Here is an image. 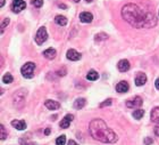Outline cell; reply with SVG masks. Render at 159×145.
<instances>
[{
    "mask_svg": "<svg viewBox=\"0 0 159 145\" xmlns=\"http://www.w3.org/2000/svg\"><path fill=\"white\" fill-rule=\"evenodd\" d=\"M66 57L71 61H78V60H81V54L76 52L75 49H69V50H67Z\"/></svg>",
    "mask_w": 159,
    "mask_h": 145,
    "instance_id": "9",
    "label": "cell"
},
{
    "mask_svg": "<svg viewBox=\"0 0 159 145\" xmlns=\"http://www.w3.org/2000/svg\"><path fill=\"white\" fill-rule=\"evenodd\" d=\"M44 105H46L47 109L49 110H58L60 108V104L56 102V101H51V99H47Z\"/></svg>",
    "mask_w": 159,
    "mask_h": 145,
    "instance_id": "15",
    "label": "cell"
},
{
    "mask_svg": "<svg viewBox=\"0 0 159 145\" xmlns=\"http://www.w3.org/2000/svg\"><path fill=\"white\" fill-rule=\"evenodd\" d=\"M59 7H60V8H66V6L64 5V4H59Z\"/></svg>",
    "mask_w": 159,
    "mask_h": 145,
    "instance_id": "37",
    "label": "cell"
},
{
    "mask_svg": "<svg viewBox=\"0 0 159 145\" xmlns=\"http://www.w3.org/2000/svg\"><path fill=\"white\" fill-rule=\"evenodd\" d=\"M122 17L128 24L141 29V27H152L157 23V18L154 11L142 9L136 4H126L122 8Z\"/></svg>",
    "mask_w": 159,
    "mask_h": 145,
    "instance_id": "1",
    "label": "cell"
},
{
    "mask_svg": "<svg viewBox=\"0 0 159 145\" xmlns=\"http://www.w3.org/2000/svg\"><path fill=\"white\" fill-rule=\"evenodd\" d=\"M66 144V136L62 135L56 140V145H65Z\"/></svg>",
    "mask_w": 159,
    "mask_h": 145,
    "instance_id": "23",
    "label": "cell"
},
{
    "mask_svg": "<svg viewBox=\"0 0 159 145\" xmlns=\"http://www.w3.org/2000/svg\"><path fill=\"white\" fill-rule=\"evenodd\" d=\"M56 50L54 48H48L43 52V56L46 57L47 60H54L56 57Z\"/></svg>",
    "mask_w": 159,
    "mask_h": 145,
    "instance_id": "17",
    "label": "cell"
},
{
    "mask_svg": "<svg viewBox=\"0 0 159 145\" xmlns=\"http://www.w3.org/2000/svg\"><path fill=\"white\" fill-rule=\"evenodd\" d=\"M93 20V15L89 11H83L80 14V21L82 23H91Z\"/></svg>",
    "mask_w": 159,
    "mask_h": 145,
    "instance_id": "10",
    "label": "cell"
},
{
    "mask_svg": "<svg viewBox=\"0 0 159 145\" xmlns=\"http://www.w3.org/2000/svg\"><path fill=\"white\" fill-rule=\"evenodd\" d=\"M0 130H1V135H0L1 140H6V137H7V133H6V129H5V127H4V124H1V126H0Z\"/></svg>",
    "mask_w": 159,
    "mask_h": 145,
    "instance_id": "25",
    "label": "cell"
},
{
    "mask_svg": "<svg viewBox=\"0 0 159 145\" xmlns=\"http://www.w3.org/2000/svg\"><path fill=\"white\" fill-rule=\"evenodd\" d=\"M5 5V0H0V7H4Z\"/></svg>",
    "mask_w": 159,
    "mask_h": 145,
    "instance_id": "36",
    "label": "cell"
},
{
    "mask_svg": "<svg viewBox=\"0 0 159 145\" xmlns=\"http://www.w3.org/2000/svg\"><path fill=\"white\" fill-rule=\"evenodd\" d=\"M154 134L157 135V136H159V126H156V127H154Z\"/></svg>",
    "mask_w": 159,
    "mask_h": 145,
    "instance_id": "32",
    "label": "cell"
},
{
    "mask_svg": "<svg viewBox=\"0 0 159 145\" xmlns=\"http://www.w3.org/2000/svg\"><path fill=\"white\" fill-rule=\"evenodd\" d=\"M107 38H108V36L106 33H98L94 39H96L97 41H100V40H106Z\"/></svg>",
    "mask_w": 159,
    "mask_h": 145,
    "instance_id": "24",
    "label": "cell"
},
{
    "mask_svg": "<svg viewBox=\"0 0 159 145\" xmlns=\"http://www.w3.org/2000/svg\"><path fill=\"white\" fill-rule=\"evenodd\" d=\"M150 118H151V121H152V122L159 124V106H156V108H154V109L151 110Z\"/></svg>",
    "mask_w": 159,
    "mask_h": 145,
    "instance_id": "12",
    "label": "cell"
},
{
    "mask_svg": "<svg viewBox=\"0 0 159 145\" xmlns=\"http://www.w3.org/2000/svg\"><path fill=\"white\" fill-rule=\"evenodd\" d=\"M154 85H156V88L158 89L159 90V78L157 79V80H156V82H154Z\"/></svg>",
    "mask_w": 159,
    "mask_h": 145,
    "instance_id": "34",
    "label": "cell"
},
{
    "mask_svg": "<svg viewBox=\"0 0 159 145\" xmlns=\"http://www.w3.org/2000/svg\"><path fill=\"white\" fill-rule=\"evenodd\" d=\"M73 119H74V115H73V114H66V115L64 117V119L62 120V122L59 124V126L62 127L63 129H66V128L69 127V124H71V122L73 121Z\"/></svg>",
    "mask_w": 159,
    "mask_h": 145,
    "instance_id": "8",
    "label": "cell"
},
{
    "mask_svg": "<svg viewBox=\"0 0 159 145\" xmlns=\"http://www.w3.org/2000/svg\"><path fill=\"white\" fill-rule=\"evenodd\" d=\"M93 0H87V2H92Z\"/></svg>",
    "mask_w": 159,
    "mask_h": 145,
    "instance_id": "38",
    "label": "cell"
},
{
    "mask_svg": "<svg viewBox=\"0 0 159 145\" xmlns=\"http://www.w3.org/2000/svg\"><path fill=\"white\" fill-rule=\"evenodd\" d=\"M34 70H35V64L33 62H27L22 66L21 73L24 78L31 79L34 76Z\"/></svg>",
    "mask_w": 159,
    "mask_h": 145,
    "instance_id": "4",
    "label": "cell"
},
{
    "mask_svg": "<svg viewBox=\"0 0 159 145\" xmlns=\"http://www.w3.org/2000/svg\"><path fill=\"white\" fill-rule=\"evenodd\" d=\"M145 82H147V76L142 72L138 73L136 78H135V85L136 86H143Z\"/></svg>",
    "mask_w": 159,
    "mask_h": 145,
    "instance_id": "16",
    "label": "cell"
},
{
    "mask_svg": "<svg viewBox=\"0 0 159 145\" xmlns=\"http://www.w3.org/2000/svg\"><path fill=\"white\" fill-rule=\"evenodd\" d=\"M154 143V140L152 138H150V137H145L144 138V144L145 145H150V144H152Z\"/></svg>",
    "mask_w": 159,
    "mask_h": 145,
    "instance_id": "30",
    "label": "cell"
},
{
    "mask_svg": "<svg viewBox=\"0 0 159 145\" xmlns=\"http://www.w3.org/2000/svg\"><path fill=\"white\" fill-rule=\"evenodd\" d=\"M142 103H143L142 98L140 96H135L134 98L128 99L127 102H126V106L130 108V109H135V108H140L142 105Z\"/></svg>",
    "mask_w": 159,
    "mask_h": 145,
    "instance_id": "6",
    "label": "cell"
},
{
    "mask_svg": "<svg viewBox=\"0 0 159 145\" xmlns=\"http://www.w3.org/2000/svg\"><path fill=\"white\" fill-rule=\"evenodd\" d=\"M57 74H58V76H62V77H64V76L66 74V69H65V67H63V69H60V70H58V71H57Z\"/></svg>",
    "mask_w": 159,
    "mask_h": 145,
    "instance_id": "29",
    "label": "cell"
},
{
    "mask_svg": "<svg viewBox=\"0 0 159 145\" xmlns=\"http://www.w3.org/2000/svg\"><path fill=\"white\" fill-rule=\"evenodd\" d=\"M49 134H50V128H47V129L44 130V135H47V136H48Z\"/></svg>",
    "mask_w": 159,
    "mask_h": 145,
    "instance_id": "35",
    "label": "cell"
},
{
    "mask_svg": "<svg viewBox=\"0 0 159 145\" xmlns=\"http://www.w3.org/2000/svg\"><path fill=\"white\" fill-rule=\"evenodd\" d=\"M48 39V33H47V29L44 26L40 27L38 32H36V36H35V42L38 45H42L43 42L47 41Z\"/></svg>",
    "mask_w": 159,
    "mask_h": 145,
    "instance_id": "5",
    "label": "cell"
},
{
    "mask_svg": "<svg viewBox=\"0 0 159 145\" xmlns=\"http://www.w3.org/2000/svg\"><path fill=\"white\" fill-rule=\"evenodd\" d=\"M9 22H11V20H9L8 17H7V18H5V20L2 21V23H1V32H4L5 27L8 25V24H9Z\"/></svg>",
    "mask_w": 159,
    "mask_h": 145,
    "instance_id": "26",
    "label": "cell"
},
{
    "mask_svg": "<svg viewBox=\"0 0 159 145\" xmlns=\"http://www.w3.org/2000/svg\"><path fill=\"white\" fill-rule=\"evenodd\" d=\"M128 89H130V86L126 81H121L116 85V90L118 93H126Z\"/></svg>",
    "mask_w": 159,
    "mask_h": 145,
    "instance_id": "14",
    "label": "cell"
},
{
    "mask_svg": "<svg viewBox=\"0 0 159 145\" xmlns=\"http://www.w3.org/2000/svg\"><path fill=\"white\" fill-rule=\"evenodd\" d=\"M112 101H113V99H112V98L106 99L105 102H102V103L100 104V108H105V106H109V105L112 104Z\"/></svg>",
    "mask_w": 159,
    "mask_h": 145,
    "instance_id": "28",
    "label": "cell"
},
{
    "mask_svg": "<svg viewBox=\"0 0 159 145\" xmlns=\"http://www.w3.org/2000/svg\"><path fill=\"white\" fill-rule=\"evenodd\" d=\"M25 7H26V4L24 0H13L11 8H13L14 13H21L23 9H25Z\"/></svg>",
    "mask_w": 159,
    "mask_h": 145,
    "instance_id": "7",
    "label": "cell"
},
{
    "mask_svg": "<svg viewBox=\"0 0 159 145\" xmlns=\"http://www.w3.org/2000/svg\"><path fill=\"white\" fill-rule=\"evenodd\" d=\"M32 5L35 7H41L43 5V0H32Z\"/></svg>",
    "mask_w": 159,
    "mask_h": 145,
    "instance_id": "27",
    "label": "cell"
},
{
    "mask_svg": "<svg viewBox=\"0 0 159 145\" xmlns=\"http://www.w3.org/2000/svg\"><path fill=\"white\" fill-rule=\"evenodd\" d=\"M26 90L25 89H20L18 92H16L13 96V101H14V105L18 109H22L25 104V98H26Z\"/></svg>",
    "mask_w": 159,
    "mask_h": 145,
    "instance_id": "3",
    "label": "cell"
},
{
    "mask_svg": "<svg viewBox=\"0 0 159 145\" xmlns=\"http://www.w3.org/2000/svg\"><path fill=\"white\" fill-rule=\"evenodd\" d=\"M130 66H131V65H130V62H128L127 60H121L117 64L118 70H119L121 72H126V71H128V70H130Z\"/></svg>",
    "mask_w": 159,
    "mask_h": 145,
    "instance_id": "11",
    "label": "cell"
},
{
    "mask_svg": "<svg viewBox=\"0 0 159 145\" xmlns=\"http://www.w3.org/2000/svg\"><path fill=\"white\" fill-rule=\"evenodd\" d=\"M68 145H78L76 143V142H75V140H69V142H68Z\"/></svg>",
    "mask_w": 159,
    "mask_h": 145,
    "instance_id": "33",
    "label": "cell"
},
{
    "mask_svg": "<svg viewBox=\"0 0 159 145\" xmlns=\"http://www.w3.org/2000/svg\"><path fill=\"white\" fill-rule=\"evenodd\" d=\"M13 80H14V78H13V76L11 73H6L5 76L2 77V82L4 83H11Z\"/></svg>",
    "mask_w": 159,
    "mask_h": 145,
    "instance_id": "21",
    "label": "cell"
},
{
    "mask_svg": "<svg viewBox=\"0 0 159 145\" xmlns=\"http://www.w3.org/2000/svg\"><path fill=\"white\" fill-rule=\"evenodd\" d=\"M89 131L94 140L102 143H115L118 140L116 133L108 128L106 122L101 119H93L89 124Z\"/></svg>",
    "mask_w": 159,
    "mask_h": 145,
    "instance_id": "2",
    "label": "cell"
},
{
    "mask_svg": "<svg viewBox=\"0 0 159 145\" xmlns=\"http://www.w3.org/2000/svg\"><path fill=\"white\" fill-rule=\"evenodd\" d=\"M87 104V101L85 98H77L75 102H74V108L76 110H81L84 108V105Z\"/></svg>",
    "mask_w": 159,
    "mask_h": 145,
    "instance_id": "18",
    "label": "cell"
},
{
    "mask_svg": "<svg viewBox=\"0 0 159 145\" xmlns=\"http://www.w3.org/2000/svg\"><path fill=\"white\" fill-rule=\"evenodd\" d=\"M11 126L15 127L18 130H24L26 128V122L24 120H13L11 121Z\"/></svg>",
    "mask_w": 159,
    "mask_h": 145,
    "instance_id": "13",
    "label": "cell"
},
{
    "mask_svg": "<svg viewBox=\"0 0 159 145\" xmlns=\"http://www.w3.org/2000/svg\"><path fill=\"white\" fill-rule=\"evenodd\" d=\"M99 78V74H98L97 71H94V70H90L87 74V80H90V81H96L97 79Z\"/></svg>",
    "mask_w": 159,
    "mask_h": 145,
    "instance_id": "19",
    "label": "cell"
},
{
    "mask_svg": "<svg viewBox=\"0 0 159 145\" xmlns=\"http://www.w3.org/2000/svg\"><path fill=\"white\" fill-rule=\"evenodd\" d=\"M55 22H56L58 25L60 26H65L67 24V18L65 16H62V15H57L56 18H55Z\"/></svg>",
    "mask_w": 159,
    "mask_h": 145,
    "instance_id": "20",
    "label": "cell"
},
{
    "mask_svg": "<svg viewBox=\"0 0 159 145\" xmlns=\"http://www.w3.org/2000/svg\"><path fill=\"white\" fill-rule=\"evenodd\" d=\"M143 115H144V110H141V109L135 110V111H134V113H133L134 119H138V120L141 119Z\"/></svg>",
    "mask_w": 159,
    "mask_h": 145,
    "instance_id": "22",
    "label": "cell"
},
{
    "mask_svg": "<svg viewBox=\"0 0 159 145\" xmlns=\"http://www.w3.org/2000/svg\"><path fill=\"white\" fill-rule=\"evenodd\" d=\"M21 144L22 145H36L35 143H32V142H27V140H25V142H24V140H21Z\"/></svg>",
    "mask_w": 159,
    "mask_h": 145,
    "instance_id": "31",
    "label": "cell"
},
{
    "mask_svg": "<svg viewBox=\"0 0 159 145\" xmlns=\"http://www.w3.org/2000/svg\"><path fill=\"white\" fill-rule=\"evenodd\" d=\"M74 1H75V2H78V1H80V0H74Z\"/></svg>",
    "mask_w": 159,
    "mask_h": 145,
    "instance_id": "39",
    "label": "cell"
}]
</instances>
